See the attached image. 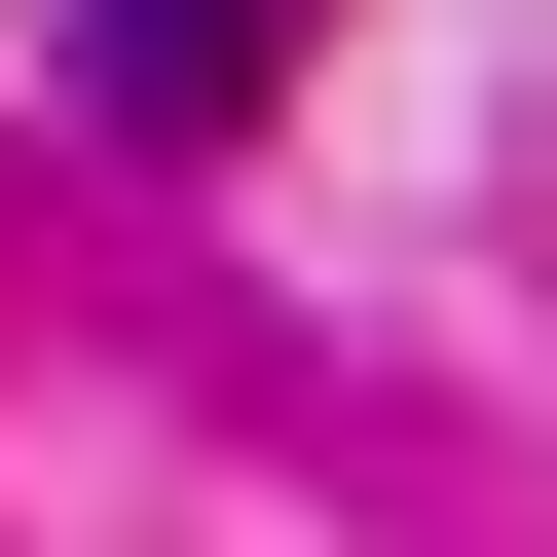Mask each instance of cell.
<instances>
[{
  "label": "cell",
  "instance_id": "obj_1",
  "mask_svg": "<svg viewBox=\"0 0 557 557\" xmlns=\"http://www.w3.org/2000/svg\"><path fill=\"white\" fill-rule=\"evenodd\" d=\"M260 75H298V0H75V112L112 149H223Z\"/></svg>",
  "mask_w": 557,
  "mask_h": 557
}]
</instances>
